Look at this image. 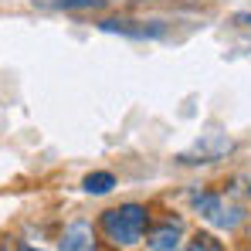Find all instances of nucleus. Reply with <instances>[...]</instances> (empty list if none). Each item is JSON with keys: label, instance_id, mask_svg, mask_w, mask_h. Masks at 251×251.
<instances>
[{"label": "nucleus", "instance_id": "5", "mask_svg": "<svg viewBox=\"0 0 251 251\" xmlns=\"http://www.w3.org/2000/svg\"><path fill=\"white\" fill-rule=\"evenodd\" d=\"M58 251H99V248H95L92 224H85V221L68 224V227H65V234H61V248H58Z\"/></svg>", "mask_w": 251, "mask_h": 251}, {"label": "nucleus", "instance_id": "4", "mask_svg": "<svg viewBox=\"0 0 251 251\" xmlns=\"http://www.w3.org/2000/svg\"><path fill=\"white\" fill-rule=\"evenodd\" d=\"M180 234H183V221L180 217H167L163 224H156L153 231H150V248L153 251H176L180 245Z\"/></svg>", "mask_w": 251, "mask_h": 251}, {"label": "nucleus", "instance_id": "3", "mask_svg": "<svg viewBox=\"0 0 251 251\" xmlns=\"http://www.w3.org/2000/svg\"><path fill=\"white\" fill-rule=\"evenodd\" d=\"M231 150H234V143H231L227 136H221V132H207V136H201L190 150H183L176 160H180V163H214V160L227 156Z\"/></svg>", "mask_w": 251, "mask_h": 251}, {"label": "nucleus", "instance_id": "7", "mask_svg": "<svg viewBox=\"0 0 251 251\" xmlns=\"http://www.w3.org/2000/svg\"><path fill=\"white\" fill-rule=\"evenodd\" d=\"M116 187V176L112 173H88L85 176V190L88 194H109Z\"/></svg>", "mask_w": 251, "mask_h": 251}, {"label": "nucleus", "instance_id": "9", "mask_svg": "<svg viewBox=\"0 0 251 251\" xmlns=\"http://www.w3.org/2000/svg\"><path fill=\"white\" fill-rule=\"evenodd\" d=\"M190 251H224V248H221V241H217V238H210V234H194Z\"/></svg>", "mask_w": 251, "mask_h": 251}, {"label": "nucleus", "instance_id": "1", "mask_svg": "<svg viewBox=\"0 0 251 251\" xmlns=\"http://www.w3.org/2000/svg\"><path fill=\"white\" fill-rule=\"evenodd\" d=\"M146 224H150V210L143 204H123L102 214V231L116 248H136L146 234Z\"/></svg>", "mask_w": 251, "mask_h": 251}, {"label": "nucleus", "instance_id": "10", "mask_svg": "<svg viewBox=\"0 0 251 251\" xmlns=\"http://www.w3.org/2000/svg\"><path fill=\"white\" fill-rule=\"evenodd\" d=\"M241 187H245V194H251V173H248V176H241Z\"/></svg>", "mask_w": 251, "mask_h": 251}, {"label": "nucleus", "instance_id": "2", "mask_svg": "<svg viewBox=\"0 0 251 251\" xmlns=\"http://www.w3.org/2000/svg\"><path fill=\"white\" fill-rule=\"evenodd\" d=\"M194 207L201 210V217L214 224V227H224V231H234L241 221H245V207L227 201L224 194H194Z\"/></svg>", "mask_w": 251, "mask_h": 251}, {"label": "nucleus", "instance_id": "11", "mask_svg": "<svg viewBox=\"0 0 251 251\" xmlns=\"http://www.w3.org/2000/svg\"><path fill=\"white\" fill-rule=\"evenodd\" d=\"M10 251H34V248H24V245H10Z\"/></svg>", "mask_w": 251, "mask_h": 251}, {"label": "nucleus", "instance_id": "12", "mask_svg": "<svg viewBox=\"0 0 251 251\" xmlns=\"http://www.w3.org/2000/svg\"><path fill=\"white\" fill-rule=\"evenodd\" d=\"M245 251H251V234H248V245H245Z\"/></svg>", "mask_w": 251, "mask_h": 251}, {"label": "nucleus", "instance_id": "6", "mask_svg": "<svg viewBox=\"0 0 251 251\" xmlns=\"http://www.w3.org/2000/svg\"><path fill=\"white\" fill-rule=\"evenodd\" d=\"M102 31L126 34V38H160L163 34V27H150V24H139V21H102Z\"/></svg>", "mask_w": 251, "mask_h": 251}, {"label": "nucleus", "instance_id": "8", "mask_svg": "<svg viewBox=\"0 0 251 251\" xmlns=\"http://www.w3.org/2000/svg\"><path fill=\"white\" fill-rule=\"evenodd\" d=\"M51 7H58V10H99V7H105V0H51Z\"/></svg>", "mask_w": 251, "mask_h": 251}]
</instances>
